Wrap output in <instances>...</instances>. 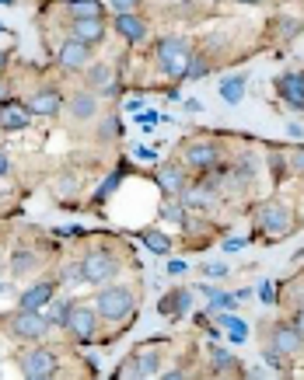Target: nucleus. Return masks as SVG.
<instances>
[{"mask_svg":"<svg viewBox=\"0 0 304 380\" xmlns=\"http://www.w3.org/2000/svg\"><path fill=\"white\" fill-rule=\"evenodd\" d=\"M94 112H98V98H94L91 91L74 94V101H70V116H74V119H91Z\"/></svg>","mask_w":304,"mask_h":380,"instance_id":"18","label":"nucleus"},{"mask_svg":"<svg viewBox=\"0 0 304 380\" xmlns=\"http://www.w3.org/2000/svg\"><path fill=\"white\" fill-rule=\"evenodd\" d=\"M116 32H119L126 43H143V39H147V25H143L136 14H116Z\"/></svg>","mask_w":304,"mask_h":380,"instance_id":"15","label":"nucleus"},{"mask_svg":"<svg viewBox=\"0 0 304 380\" xmlns=\"http://www.w3.org/2000/svg\"><path fill=\"white\" fill-rule=\"evenodd\" d=\"M70 311H74V303L70 300H60V296H53L49 300V325H60V328H67V318H70Z\"/></svg>","mask_w":304,"mask_h":380,"instance_id":"20","label":"nucleus"},{"mask_svg":"<svg viewBox=\"0 0 304 380\" xmlns=\"http://www.w3.org/2000/svg\"><path fill=\"white\" fill-rule=\"evenodd\" d=\"M158 370H161L158 352H140V356H136V374H140V377H154Z\"/></svg>","mask_w":304,"mask_h":380,"instance_id":"25","label":"nucleus"},{"mask_svg":"<svg viewBox=\"0 0 304 380\" xmlns=\"http://www.w3.org/2000/svg\"><path fill=\"white\" fill-rule=\"evenodd\" d=\"M276 91H280V98H283L287 105L304 108V77L301 74H283V77L276 81Z\"/></svg>","mask_w":304,"mask_h":380,"instance_id":"10","label":"nucleus"},{"mask_svg":"<svg viewBox=\"0 0 304 380\" xmlns=\"http://www.w3.org/2000/svg\"><path fill=\"white\" fill-rule=\"evenodd\" d=\"M158 181H161V189H165L168 196H178V192L185 189V174H182V168H175V164H168V168L161 171Z\"/></svg>","mask_w":304,"mask_h":380,"instance_id":"19","label":"nucleus"},{"mask_svg":"<svg viewBox=\"0 0 304 380\" xmlns=\"http://www.w3.org/2000/svg\"><path fill=\"white\" fill-rule=\"evenodd\" d=\"M60 91H53V87H43V91H36L32 94V101H28V108H32V116H45V119H53L56 112H60Z\"/></svg>","mask_w":304,"mask_h":380,"instance_id":"12","label":"nucleus"},{"mask_svg":"<svg viewBox=\"0 0 304 380\" xmlns=\"http://www.w3.org/2000/svg\"><path fill=\"white\" fill-rule=\"evenodd\" d=\"M203 294L210 296V314H217V311H227V307H231V296L217 294L214 286H203Z\"/></svg>","mask_w":304,"mask_h":380,"instance_id":"28","label":"nucleus"},{"mask_svg":"<svg viewBox=\"0 0 304 380\" xmlns=\"http://www.w3.org/2000/svg\"><path fill=\"white\" fill-rule=\"evenodd\" d=\"M220 318V325L231 332V342L238 345V342H245V335H249V325L241 321V318H234V314H217Z\"/></svg>","mask_w":304,"mask_h":380,"instance_id":"23","label":"nucleus"},{"mask_svg":"<svg viewBox=\"0 0 304 380\" xmlns=\"http://www.w3.org/2000/svg\"><path fill=\"white\" fill-rule=\"evenodd\" d=\"M32 108L28 105H21V101H7V105H0V126L11 129V133H18V129H25L32 119Z\"/></svg>","mask_w":304,"mask_h":380,"instance_id":"8","label":"nucleus"},{"mask_svg":"<svg viewBox=\"0 0 304 380\" xmlns=\"http://www.w3.org/2000/svg\"><path fill=\"white\" fill-rule=\"evenodd\" d=\"M56 296V283H36V286H28L25 294H21V307L25 311H43V307H49V300Z\"/></svg>","mask_w":304,"mask_h":380,"instance_id":"11","label":"nucleus"},{"mask_svg":"<svg viewBox=\"0 0 304 380\" xmlns=\"http://www.w3.org/2000/svg\"><path fill=\"white\" fill-rule=\"evenodd\" d=\"M294 325H298V332H301V335H304V307H301V311H298V321H294Z\"/></svg>","mask_w":304,"mask_h":380,"instance_id":"41","label":"nucleus"},{"mask_svg":"<svg viewBox=\"0 0 304 380\" xmlns=\"http://www.w3.org/2000/svg\"><path fill=\"white\" fill-rule=\"evenodd\" d=\"M273 345H276L283 356H294V352L304 349V335L298 332V325H294V328H291V325H280V328L273 332Z\"/></svg>","mask_w":304,"mask_h":380,"instance_id":"13","label":"nucleus"},{"mask_svg":"<svg viewBox=\"0 0 304 380\" xmlns=\"http://www.w3.org/2000/svg\"><path fill=\"white\" fill-rule=\"evenodd\" d=\"M4 63H7V56H4V52H0V70H4Z\"/></svg>","mask_w":304,"mask_h":380,"instance_id":"42","label":"nucleus"},{"mask_svg":"<svg viewBox=\"0 0 304 380\" xmlns=\"http://www.w3.org/2000/svg\"><path fill=\"white\" fill-rule=\"evenodd\" d=\"M116 133H119V123H116V119L102 123V136H105V140H109V136H116Z\"/></svg>","mask_w":304,"mask_h":380,"instance_id":"34","label":"nucleus"},{"mask_svg":"<svg viewBox=\"0 0 304 380\" xmlns=\"http://www.w3.org/2000/svg\"><path fill=\"white\" fill-rule=\"evenodd\" d=\"M105 28H102V18H74V39L85 45L102 43Z\"/></svg>","mask_w":304,"mask_h":380,"instance_id":"14","label":"nucleus"},{"mask_svg":"<svg viewBox=\"0 0 304 380\" xmlns=\"http://www.w3.org/2000/svg\"><path fill=\"white\" fill-rule=\"evenodd\" d=\"M21 374L28 380H53L56 377V356L45 349H32L21 356Z\"/></svg>","mask_w":304,"mask_h":380,"instance_id":"5","label":"nucleus"},{"mask_svg":"<svg viewBox=\"0 0 304 380\" xmlns=\"http://www.w3.org/2000/svg\"><path fill=\"white\" fill-rule=\"evenodd\" d=\"M185 161L200 171L214 168L220 161V147H214V143H189V147H185Z\"/></svg>","mask_w":304,"mask_h":380,"instance_id":"9","label":"nucleus"},{"mask_svg":"<svg viewBox=\"0 0 304 380\" xmlns=\"http://www.w3.org/2000/svg\"><path fill=\"white\" fill-rule=\"evenodd\" d=\"M266 363H269L273 370H280V374H283V352H280L276 345H273V349H266Z\"/></svg>","mask_w":304,"mask_h":380,"instance_id":"30","label":"nucleus"},{"mask_svg":"<svg viewBox=\"0 0 304 380\" xmlns=\"http://www.w3.org/2000/svg\"><path fill=\"white\" fill-rule=\"evenodd\" d=\"M116 185H119V174H112V178H109V181H105V185L98 189V196H94V203H102V199H105V196H109V192H112Z\"/></svg>","mask_w":304,"mask_h":380,"instance_id":"31","label":"nucleus"},{"mask_svg":"<svg viewBox=\"0 0 304 380\" xmlns=\"http://www.w3.org/2000/svg\"><path fill=\"white\" fill-rule=\"evenodd\" d=\"M245 84H249V81H245L241 74H234V77H224V81H220V98H224L227 105H238V101L245 98Z\"/></svg>","mask_w":304,"mask_h":380,"instance_id":"17","label":"nucleus"},{"mask_svg":"<svg viewBox=\"0 0 304 380\" xmlns=\"http://www.w3.org/2000/svg\"><path fill=\"white\" fill-rule=\"evenodd\" d=\"M11 332L18 338H25V342H39L49 332V318L39 314V311H25L21 307V314H14V321H11Z\"/></svg>","mask_w":304,"mask_h":380,"instance_id":"4","label":"nucleus"},{"mask_svg":"<svg viewBox=\"0 0 304 380\" xmlns=\"http://www.w3.org/2000/svg\"><path fill=\"white\" fill-rule=\"evenodd\" d=\"M287 133H291V136H304V129L298 126V123H291V126H287Z\"/></svg>","mask_w":304,"mask_h":380,"instance_id":"40","label":"nucleus"},{"mask_svg":"<svg viewBox=\"0 0 304 380\" xmlns=\"http://www.w3.org/2000/svg\"><path fill=\"white\" fill-rule=\"evenodd\" d=\"M0 32H4V25H0Z\"/></svg>","mask_w":304,"mask_h":380,"instance_id":"46","label":"nucleus"},{"mask_svg":"<svg viewBox=\"0 0 304 380\" xmlns=\"http://www.w3.org/2000/svg\"><path fill=\"white\" fill-rule=\"evenodd\" d=\"M214 363H217V370H220V367H234V359H231L224 349H217V352H214Z\"/></svg>","mask_w":304,"mask_h":380,"instance_id":"32","label":"nucleus"},{"mask_svg":"<svg viewBox=\"0 0 304 380\" xmlns=\"http://www.w3.org/2000/svg\"><path fill=\"white\" fill-rule=\"evenodd\" d=\"M94 314L98 311H91V307H77L74 303V311H70V318H67V332H70V338L74 342H91L94 338Z\"/></svg>","mask_w":304,"mask_h":380,"instance_id":"6","label":"nucleus"},{"mask_svg":"<svg viewBox=\"0 0 304 380\" xmlns=\"http://www.w3.org/2000/svg\"><path fill=\"white\" fill-rule=\"evenodd\" d=\"M94 311L105 321H123L133 314V294L126 286H102L94 296Z\"/></svg>","mask_w":304,"mask_h":380,"instance_id":"1","label":"nucleus"},{"mask_svg":"<svg viewBox=\"0 0 304 380\" xmlns=\"http://www.w3.org/2000/svg\"><path fill=\"white\" fill-rule=\"evenodd\" d=\"M0 98H4V87H0Z\"/></svg>","mask_w":304,"mask_h":380,"instance_id":"45","label":"nucleus"},{"mask_svg":"<svg viewBox=\"0 0 304 380\" xmlns=\"http://www.w3.org/2000/svg\"><path fill=\"white\" fill-rule=\"evenodd\" d=\"M87 84L94 87V91H109V84H112V67H109V63L91 67V70H87Z\"/></svg>","mask_w":304,"mask_h":380,"instance_id":"21","label":"nucleus"},{"mask_svg":"<svg viewBox=\"0 0 304 380\" xmlns=\"http://www.w3.org/2000/svg\"><path fill=\"white\" fill-rule=\"evenodd\" d=\"M0 4H11V0H0Z\"/></svg>","mask_w":304,"mask_h":380,"instance_id":"44","label":"nucleus"},{"mask_svg":"<svg viewBox=\"0 0 304 380\" xmlns=\"http://www.w3.org/2000/svg\"><path fill=\"white\" fill-rule=\"evenodd\" d=\"M259 296H262V300H266V303H273V283H262Z\"/></svg>","mask_w":304,"mask_h":380,"instance_id":"37","label":"nucleus"},{"mask_svg":"<svg viewBox=\"0 0 304 380\" xmlns=\"http://www.w3.org/2000/svg\"><path fill=\"white\" fill-rule=\"evenodd\" d=\"M165 220H182V213L175 210V206H168V210H165Z\"/></svg>","mask_w":304,"mask_h":380,"instance_id":"39","label":"nucleus"},{"mask_svg":"<svg viewBox=\"0 0 304 380\" xmlns=\"http://www.w3.org/2000/svg\"><path fill=\"white\" fill-rule=\"evenodd\" d=\"M67 11H70L74 18H102V4H98V0H70Z\"/></svg>","mask_w":304,"mask_h":380,"instance_id":"24","label":"nucleus"},{"mask_svg":"<svg viewBox=\"0 0 304 380\" xmlns=\"http://www.w3.org/2000/svg\"><path fill=\"white\" fill-rule=\"evenodd\" d=\"M7 171H11V161H7V154H0V178H4Z\"/></svg>","mask_w":304,"mask_h":380,"instance_id":"38","label":"nucleus"},{"mask_svg":"<svg viewBox=\"0 0 304 380\" xmlns=\"http://www.w3.org/2000/svg\"><path fill=\"white\" fill-rule=\"evenodd\" d=\"M238 4H259V0H238Z\"/></svg>","mask_w":304,"mask_h":380,"instance_id":"43","label":"nucleus"},{"mask_svg":"<svg viewBox=\"0 0 304 380\" xmlns=\"http://www.w3.org/2000/svg\"><path fill=\"white\" fill-rule=\"evenodd\" d=\"M11 269L21 276V272H32L36 269V255L32 252H14V258H11Z\"/></svg>","mask_w":304,"mask_h":380,"instance_id":"26","label":"nucleus"},{"mask_svg":"<svg viewBox=\"0 0 304 380\" xmlns=\"http://www.w3.org/2000/svg\"><path fill=\"white\" fill-rule=\"evenodd\" d=\"M207 276H227V265H224V262H210V265H207Z\"/></svg>","mask_w":304,"mask_h":380,"instance_id":"33","label":"nucleus"},{"mask_svg":"<svg viewBox=\"0 0 304 380\" xmlns=\"http://www.w3.org/2000/svg\"><path fill=\"white\" fill-rule=\"evenodd\" d=\"M109 7H112L116 14H133V11L140 7V0H109Z\"/></svg>","mask_w":304,"mask_h":380,"instance_id":"29","label":"nucleus"},{"mask_svg":"<svg viewBox=\"0 0 304 380\" xmlns=\"http://www.w3.org/2000/svg\"><path fill=\"white\" fill-rule=\"evenodd\" d=\"M143 245H147V252L168 255V248H172V238H168V234H161V230H143Z\"/></svg>","mask_w":304,"mask_h":380,"instance_id":"22","label":"nucleus"},{"mask_svg":"<svg viewBox=\"0 0 304 380\" xmlns=\"http://www.w3.org/2000/svg\"><path fill=\"white\" fill-rule=\"evenodd\" d=\"M238 181H252V164H241V168H238Z\"/></svg>","mask_w":304,"mask_h":380,"instance_id":"36","label":"nucleus"},{"mask_svg":"<svg viewBox=\"0 0 304 380\" xmlns=\"http://www.w3.org/2000/svg\"><path fill=\"white\" fill-rule=\"evenodd\" d=\"M116 272H119V262L109 252H91L81 262V279L85 283H109Z\"/></svg>","mask_w":304,"mask_h":380,"instance_id":"3","label":"nucleus"},{"mask_svg":"<svg viewBox=\"0 0 304 380\" xmlns=\"http://www.w3.org/2000/svg\"><path fill=\"white\" fill-rule=\"evenodd\" d=\"M189 49H185V43L182 39H161L158 43V67H161V74L165 77H172V81H178V77H185V67H189Z\"/></svg>","mask_w":304,"mask_h":380,"instance_id":"2","label":"nucleus"},{"mask_svg":"<svg viewBox=\"0 0 304 380\" xmlns=\"http://www.w3.org/2000/svg\"><path fill=\"white\" fill-rule=\"evenodd\" d=\"M259 227L269 230V234H287V230H291V210H287L283 203H269V206L259 213Z\"/></svg>","mask_w":304,"mask_h":380,"instance_id":"7","label":"nucleus"},{"mask_svg":"<svg viewBox=\"0 0 304 380\" xmlns=\"http://www.w3.org/2000/svg\"><path fill=\"white\" fill-rule=\"evenodd\" d=\"M291 164H294V171H304V147H298V150H294Z\"/></svg>","mask_w":304,"mask_h":380,"instance_id":"35","label":"nucleus"},{"mask_svg":"<svg viewBox=\"0 0 304 380\" xmlns=\"http://www.w3.org/2000/svg\"><path fill=\"white\" fill-rule=\"evenodd\" d=\"M207 74H210V63H207L203 56L189 60V67H185V77H189V81H200V77H207Z\"/></svg>","mask_w":304,"mask_h":380,"instance_id":"27","label":"nucleus"},{"mask_svg":"<svg viewBox=\"0 0 304 380\" xmlns=\"http://www.w3.org/2000/svg\"><path fill=\"white\" fill-rule=\"evenodd\" d=\"M60 63H63L67 70H81V67L87 63V45L77 43V39L63 43V49H60Z\"/></svg>","mask_w":304,"mask_h":380,"instance_id":"16","label":"nucleus"}]
</instances>
